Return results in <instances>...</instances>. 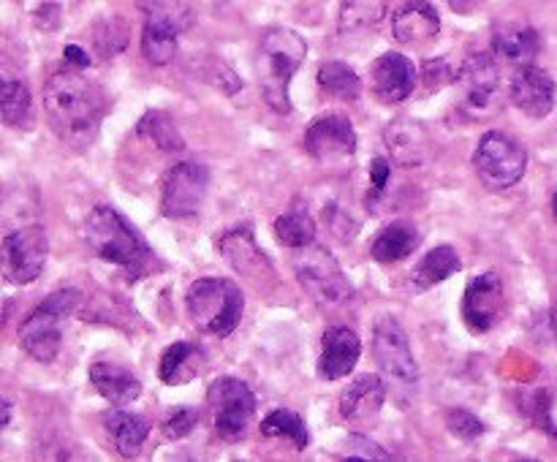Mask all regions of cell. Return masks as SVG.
<instances>
[{"instance_id": "obj_1", "label": "cell", "mask_w": 557, "mask_h": 462, "mask_svg": "<svg viewBox=\"0 0 557 462\" xmlns=\"http://www.w3.org/2000/svg\"><path fill=\"white\" fill-rule=\"evenodd\" d=\"M44 112L60 139L82 141L101 123L107 98L79 71H58L44 85Z\"/></svg>"}, {"instance_id": "obj_2", "label": "cell", "mask_w": 557, "mask_h": 462, "mask_svg": "<svg viewBox=\"0 0 557 462\" xmlns=\"http://www.w3.org/2000/svg\"><path fill=\"white\" fill-rule=\"evenodd\" d=\"M87 248L101 261L114 266H123L128 275H139L147 270L152 259L150 245L145 242L139 232L120 215L114 207H96L85 221Z\"/></svg>"}, {"instance_id": "obj_3", "label": "cell", "mask_w": 557, "mask_h": 462, "mask_svg": "<svg viewBox=\"0 0 557 462\" xmlns=\"http://www.w3.org/2000/svg\"><path fill=\"white\" fill-rule=\"evenodd\" d=\"M305 54H308V43H305V38L297 30L272 27V30L261 36L256 68H259L261 92H264L267 103L275 112H292L288 87H292V79L299 71V65L305 63Z\"/></svg>"}, {"instance_id": "obj_4", "label": "cell", "mask_w": 557, "mask_h": 462, "mask_svg": "<svg viewBox=\"0 0 557 462\" xmlns=\"http://www.w3.org/2000/svg\"><path fill=\"white\" fill-rule=\"evenodd\" d=\"M188 315L205 335L228 337L237 329L239 319H243L245 299L237 283L226 280V277H199L190 283L188 297Z\"/></svg>"}, {"instance_id": "obj_5", "label": "cell", "mask_w": 557, "mask_h": 462, "mask_svg": "<svg viewBox=\"0 0 557 462\" xmlns=\"http://www.w3.org/2000/svg\"><path fill=\"white\" fill-rule=\"evenodd\" d=\"M79 304V291L76 288H63L54 291L22 321L20 326V346L38 362H52L63 346V321Z\"/></svg>"}, {"instance_id": "obj_6", "label": "cell", "mask_w": 557, "mask_h": 462, "mask_svg": "<svg viewBox=\"0 0 557 462\" xmlns=\"http://www.w3.org/2000/svg\"><path fill=\"white\" fill-rule=\"evenodd\" d=\"M373 357L379 362L381 375L386 384L395 386V391L413 395L419 384V367L413 359L411 342L406 329L395 315H381L373 326Z\"/></svg>"}, {"instance_id": "obj_7", "label": "cell", "mask_w": 557, "mask_h": 462, "mask_svg": "<svg viewBox=\"0 0 557 462\" xmlns=\"http://www.w3.org/2000/svg\"><path fill=\"white\" fill-rule=\"evenodd\" d=\"M294 272L297 280L321 308H341L354 297V288L348 277L343 275L341 264L330 250L319 248V245H305L299 253L294 255Z\"/></svg>"}, {"instance_id": "obj_8", "label": "cell", "mask_w": 557, "mask_h": 462, "mask_svg": "<svg viewBox=\"0 0 557 462\" xmlns=\"http://www.w3.org/2000/svg\"><path fill=\"white\" fill-rule=\"evenodd\" d=\"M473 166H476L479 179L490 190H506L522 179L528 168L525 147L509 134L490 130L479 139L476 152H473Z\"/></svg>"}, {"instance_id": "obj_9", "label": "cell", "mask_w": 557, "mask_h": 462, "mask_svg": "<svg viewBox=\"0 0 557 462\" xmlns=\"http://www.w3.org/2000/svg\"><path fill=\"white\" fill-rule=\"evenodd\" d=\"M215 429L223 440H239L256 416V395L239 378H218L207 389Z\"/></svg>"}, {"instance_id": "obj_10", "label": "cell", "mask_w": 557, "mask_h": 462, "mask_svg": "<svg viewBox=\"0 0 557 462\" xmlns=\"http://www.w3.org/2000/svg\"><path fill=\"white\" fill-rule=\"evenodd\" d=\"M210 188V172L205 163L183 161L166 174L161 188V212L172 221L196 215L207 199Z\"/></svg>"}, {"instance_id": "obj_11", "label": "cell", "mask_w": 557, "mask_h": 462, "mask_svg": "<svg viewBox=\"0 0 557 462\" xmlns=\"http://www.w3.org/2000/svg\"><path fill=\"white\" fill-rule=\"evenodd\" d=\"M49 242L41 226H25L3 237V272L14 286H27L47 266Z\"/></svg>"}, {"instance_id": "obj_12", "label": "cell", "mask_w": 557, "mask_h": 462, "mask_svg": "<svg viewBox=\"0 0 557 462\" xmlns=\"http://www.w3.org/2000/svg\"><path fill=\"white\" fill-rule=\"evenodd\" d=\"M462 90V107L473 117H490L500 109V68L490 54H471L457 71Z\"/></svg>"}, {"instance_id": "obj_13", "label": "cell", "mask_w": 557, "mask_h": 462, "mask_svg": "<svg viewBox=\"0 0 557 462\" xmlns=\"http://www.w3.org/2000/svg\"><path fill=\"white\" fill-rule=\"evenodd\" d=\"M305 150L319 163H341L357 152V130L343 114H321L305 130Z\"/></svg>"}, {"instance_id": "obj_14", "label": "cell", "mask_w": 557, "mask_h": 462, "mask_svg": "<svg viewBox=\"0 0 557 462\" xmlns=\"http://www.w3.org/2000/svg\"><path fill=\"white\" fill-rule=\"evenodd\" d=\"M500 304H504V280L498 272H484L468 283L462 297V321L471 332L484 335L498 324Z\"/></svg>"}, {"instance_id": "obj_15", "label": "cell", "mask_w": 557, "mask_h": 462, "mask_svg": "<svg viewBox=\"0 0 557 462\" xmlns=\"http://www.w3.org/2000/svg\"><path fill=\"white\" fill-rule=\"evenodd\" d=\"M509 101L520 109L525 117L544 120L555 109V82L547 71L536 65H522L515 74L509 87Z\"/></svg>"}, {"instance_id": "obj_16", "label": "cell", "mask_w": 557, "mask_h": 462, "mask_svg": "<svg viewBox=\"0 0 557 462\" xmlns=\"http://www.w3.org/2000/svg\"><path fill=\"white\" fill-rule=\"evenodd\" d=\"M417 85V65L400 52H386L373 65V92L381 103L406 101Z\"/></svg>"}, {"instance_id": "obj_17", "label": "cell", "mask_w": 557, "mask_h": 462, "mask_svg": "<svg viewBox=\"0 0 557 462\" xmlns=\"http://www.w3.org/2000/svg\"><path fill=\"white\" fill-rule=\"evenodd\" d=\"M359 353H362V342H359L357 332L348 329V326H332L321 340L319 375L326 380L346 378L357 367Z\"/></svg>"}, {"instance_id": "obj_18", "label": "cell", "mask_w": 557, "mask_h": 462, "mask_svg": "<svg viewBox=\"0 0 557 462\" xmlns=\"http://www.w3.org/2000/svg\"><path fill=\"white\" fill-rule=\"evenodd\" d=\"M386 400V380L381 375H359L341 395V416L351 424H368L381 413Z\"/></svg>"}, {"instance_id": "obj_19", "label": "cell", "mask_w": 557, "mask_h": 462, "mask_svg": "<svg viewBox=\"0 0 557 462\" xmlns=\"http://www.w3.org/2000/svg\"><path fill=\"white\" fill-rule=\"evenodd\" d=\"M223 259L234 266V272L250 277V280H259L261 275H272V264L264 255V250H259L256 245L253 232L250 228H232L221 237L218 242Z\"/></svg>"}, {"instance_id": "obj_20", "label": "cell", "mask_w": 557, "mask_h": 462, "mask_svg": "<svg viewBox=\"0 0 557 462\" xmlns=\"http://www.w3.org/2000/svg\"><path fill=\"white\" fill-rule=\"evenodd\" d=\"M441 16L430 0H408L392 16V33L400 43H424L438 36Z\"/></svg>"}, {"instance_id": "obj_21", "label": "cell", "mask_w": 557, "mask_h": 462, "mask_svg": "<svg viewBox=\"0 0 557 462\" xmlns=\"http://www.w3.org/2000/svg\"><path fill=\"white\" fill-rule=\"evenodd\" d=\"M90 384L96 386L98 395L112 405H131L141 395V384L131 370L120 367L112 362H96L90 367Z\"/></svg>"}, {"instance_id": "obj_22", "label": "cell", "mask_w": 557, "mask_h": 462, "mask_svg": "<svg viewBox=\"0 0 557 462\" xmlns=\"http://www.w3.org/2000/svg\"><path fill=\"white\" fill-rule=\"evenodd\" d=\"M460 270L462 261L460 255H457V250L451 248V245H438V248H433L430 253H424L422 261L413 266L411 286L417 288V291H428V288L449 280V277L457 275Z\"/></svg>"}, {"instance_id": "obj_23", "label": "cell", "mask_w": 557, "mask_h": 462, "mask_svg": "<svg viewBox=\"0 0 557 462\" xmlns=\"http://www.w3.org/2000/svg\"><path fill=\"white\" fill-rule=\"evenodd\" d=\"M493 49L498 58L509 60V63L528 65L539 54L542 43H539V33L533 27L511 22V25H500L493 36Z\"/></svg>"}, {"instance_id": "obj_24", "label": "cell", "mask_w": 557, "mask_h": 462, "mask_svg": "<svg viewBox=\"0 0 557 462\" xmlns=\"http://www.w3.org/2000/svg\"><path fill=\"white\" fill-rule=\"evenodd\" d=\"M386 147H389L392 158L400 166H419L424 161V150H428V136H424L422 125L411 123V120H397L386 128L384 134Z\"/></svg>"}, {"instance_id": "obj_25", "label": "cell", "mask_w": 557, "mask_h": 462, "mask_svg": "<svg viewBox=\"0 0 557 462\" xmlns=\"http://www.w3.org/2000/svg\"><path fill=\"white\" fill-rule=\"evenodd\" d=\"M201 364H205V351L196 342L180 340L166 348V353L161 357L158 375H161L163 384H188L190 378L201 373Z\"/></svg>"}, {"instance_id": "obj_26", "label": "cell", "mask_w": 557, "mask_h": 462, "mask_svg": "<svg viewBox=\"0 0 557 462\" xmlns=\"http://www.w3.org/2000/svg\"><path fill=\"white\" fill-rule=\"evenodd\" d=\"M107 433L112 438L114 449L123 457H136L150 435V424L145 416L131 411H112L107 416Z\"/></svg>"}, {"instance_id": "obj_27", "label": "cell", "mask_w": 557, "mask_h": 462, "mask_svg": "<svg viewBox=\"0 0 557 462\" xmlns=\"http://www.w3.org/2000/svg\"><path fill=\"white\" fill-rule=\"evenodd\" d=\"M419 242H422V237H419L417 226L400 221L386 226L384 232L375 237L370 253H373V259L381 261V264H397V261L408 259V255L419 248Z\"/></svg>"}, {"instance_id": "obj_28", "label": "cell", "mask_w": 557, "mask_h": 462, "mask_svg": "<svg viewBox=\"0 0 557 462\" xmlns=\"http://www.w3.org/2000/svg\"><path fill=\"white\" fill-rule=\"evenodd\" d=\"M177 30L169 22L145 20V30H141V54L150 65H166L172 63L174 52H177Z\"/></svg>"}, {"instance_id": "obj_29", "label": "cell", "mask_w": 557, "mask_h": 462, "mask_svg": "<svg viewBox=\"0 0 557 462\" xmlns=\"http://www.w3.org/2000/svg\"><path fill=\"white\" fill-rule=\"evenodd\" d=\"M386 9H389V0H346L337 27H341L343 36L373 30L386 16Z\"/></svg>"}, {"instance_id": "obj_30", "label": "cell", "mask_w": 557, "mask_h": 462, "mask_svg": "<svg viewBox=\"0 0 557 462\" xmlns=\"http://www.w3.org/2000/svg\"><path fill=\"white\" fill-rule=\"evenodd\" d=\"M275 237L277 242L286 245V248L299 250L305 245H313L315 239V221L310 217L308 210L302 207H294V210L283 212L275 217Z\"/></svg>"}, {"instance_id": "obj_31", "label": "cell", "mask_w": 557, "mask_h": 462, "mask_svg": "<svg viewBox=\"0 0 557 462\" xmlns=\"http://www.w3.org/2000/svg\"><path fill=\"white\" fill-rule=\"evenodd\" d=\"M319 87L330 96L343 98V101H354L362 90V82H359L357 71L351 65L341 63V60H330V63L319 65Z\"/></svg>"}, {"instance_id": "obj_32", "label": "cell", "mask_w": 557, "mask_h": 462, "mask_svg": "<svg viewBox=\"0 0 557 462\" xmlns=\"http://www.w3.org/2000/svg\"><path fill=\"white\" fill-rule=\"evenodd\" d=\"M0 112H3L5 125H11V128H22V125H30L33 101H30V90H27L25 82L14 79V76H5Z\"/></svg>"}, {"instance_id": "obj_33", "label": "cell", "mask_w": 557, "mask_h": 462, "mask_svg": "<svg viewBox=\"0 0 557 462\" xmlns=\"http://www.w3.org/2000/svg\"><path fill=\"white\" fill-rule=\"evenodd\" d=\"M136 136H141V139L152 141V145L169 152H177L185 147L177 125H174V120L166 112H147L139 120V125H136Z\"/></svg>"}, {"instance_id": "obj_34", "label": "cell", "mask_w": 557, "mask_h": 462, "mask_svg": "<svg viewBox=\"0 0 557 462\" xmlns=\"http://www.w3.org/2000/svg\"><path fill=\"white\" fill-rule=\"evenodd\" d=\"M261 435H267V438H288L297 449H305L310 440L308 427H305V422L299 419V413L288 411V408L272 411L270 416L261 422Z\"/></svg>"}, {"instance_id": "obj_35", "label": "cell", "mask_w": 557, "mask_h": 462, "mask_svg": "<svg viewBox=\"0 0 557 462\" xmlns=\"http://www.w3.org/2000/svg\"><path fill=\"white\" fill-rule=\"evenodd\" d=\"M139 9L145 20L169 22L177 30H185L190 25V11L180 0H139Z\"/></svg>"}, {"instance_id": "obj_36", "label": "cell", "mask_w": 557, "mask_h": 462, "mask_svg": "<svg viewBox=\"0 0 557 462\" xmlns=\"http://www.w3.org/2000/svg\"><path fill=\"white\" fill-rule=\"evenodd\" d=\"M446 427L451 429V435L462 440H476L479 435H484V422L479 416H473L466 408H451L446 413Z\"/></svg>"}, {"instance_id": "obj_37", "label": "cell", "mask_w": 557, "mask_h": 462, "mask_svg": "<svg viewBox=\"0 0 557 462\" xmlns=\"http://www.w3.org/2000/svg\"><path fill=\"white\" fill-rule=\"evenodd\" d=\"M96 41H98V49L112 58V54H117L120 49L125 47V41H128V27H125L120 20H107L101 27H98Z\"/></svg>"}, {"instance_id": "obj_38", "label": "cell", "mask_w": 557, "mask_h": 462, "mask_svg": "<svg viewBox=\"0 0 557 462\" xmlns=\"http://www.w3.org/2000/svg\"><path fill=\"white\" fill-rule=\"evenodd\" d=\"M199 424V413L194 408H177L174 413H169V419L163 422V435L172 440L185 438V435L194 433V427Z\"/></svg>"}, {"instance_id": "obj_39", "label": "cell", "mask_w": 557, "mask_h": 462, "mask_svg": "<svg viewBox=\"0 0 557 462\" xmlns=\"http://www.w3.org/2000/svg\"><path fill=\"white\" fill-rule=\"evenodd\" d=\"M449 82H457V71H451L446 60H430L424 65V85H428V92L441 90Z\"/></svg>"}, {"instance_id": "obj_40", "label": "cell", "mask_w": 557, "mask_h": 462, "mask_svg": "<svg viewBox=\"0 0 557 462\" xmlns=\"http://www.w3.org/2000/svg\"><path fill=\"white\" fill-rule=\"evenodd\" d=\"M346 449H348V457H364V460H392L389 451H384L379 444H373L370 438H364V435H351L346 444Z\"/></svg>"}, {"instance_id": "obj_41", "label": "cell", "mask_w": 557, "mask_h": 462, "mask_svg": "<svg viewBox=\"0 0 557 462\" xmlns=\"http://www.w3.org/2000/svg\"><path fill=\"white\" fill-rule=\"evenodd\" d=\"M370 177H373V199L375 196L384 193L386 183H389L392 177V166L386 158H373V163H370Z\"/></svg>"}, {"instance_id": "obj_42", "label": "cell", "mask_w": 557, "mask_h": 462, "mask_svg": "<svg viewBox=\"0 0 557 462\" xmlns=\"http://www.w3.org/2000/svg\"><path fill=\"white\" fill-rule=\"evenodd\" d=\"M63 58L65 63L76 65V68H87V65H90V54H87L82 47H76V43H69V47L63 49Z\"/></svg>"}, {"instance_id": "obj_43", "label": "cell", "mask_w": 557, "mask_h": 462, "mask_svg": "<svg viewBox=\"0 0 557 462\" xmlns=\"http://www.w3.org/2000/svg\"><path fill=\"white\" fill-rule=\"evenodd\" d=\"M58 22H60V9L58 5H41V9H38V25L41 27H47V30H52V27H58Z\"/></svg>"}, {"instance_id": "obj_44", "label": "cell", "mask_w": 557, "mask_h": 462, "mask_svg": "<svg viewBox=\"0 0 557 462\" xmlns=\"http://www.w3.org/2000/svg\"><path fill=\"white\" fill-rule=\"evenodd\" d=\"M446 3H449V9L455 11V14L468 16V14H473V11H476L484 0H446Z\"/></svg>"}, {"instance_id": "obj_45", "label": "cell", "mask_w": 557, "mask_h": 462, "mask_svg": "<svg viewBox=\"0 0 557 462\" xmlns=\"http://www.w3.org/2000/svg\"><path fill=\"white\" fill-rule=\"evenodd\" d=\"M11 422V402H3V427H9Z\"/></svg>"}, {"instance_id": "obj_46", "label": "cell", "mask_w": 557, "mask_h": 462, "mask_svg": "<svg viewBox=\"0 0 557 462\" xmlns=\"http://www.w3.org/2000/svg\"><path fill=\"white\" fill-rule=\"evenodd\" d=\"M555 215H557V196H555Z\"/></svg>"}]
</instances>
